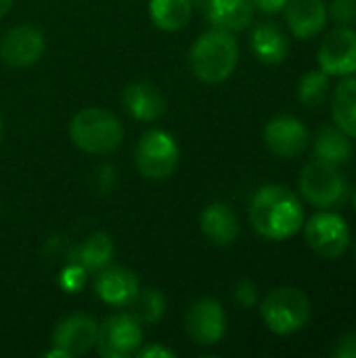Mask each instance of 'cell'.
Returning a JSON list of instances; mask_svg holds the SVG:
<instances>
[{
    "instance_id": "cell-20",
    "label": "cell",
    "mask_w": 356,
    "mask_h": 358,
    "mask_svg": "<svg viewBox=\"0 0 356 358\" xmlns=\"http://www.w3.org/2000/svg\"><path fill=\"white\" fill-rule=\"evenodd\" d=\"M315 157L336 166L348 164L353 157L350 136L336 124H323L315 136Z\"/></svg>"
},
{
    "instance_id": "cell-16",
    "label": "cell",
    "mask_w": 356,
    "mask_h": 358,
    "mask_svg": "<svg viewBox=\"0 0 356 358\" xmlns=\"http://www.w3.org/2000/svg\"><path fill=\"white\" fill-rule=\"evenodd\" d=\"M122 103L128 115L138 122H155L166 113V107H168L164 92L155 84L145 82V80L130 82L124 88Z\"/></svg>"
},
{
    "instance_id": "cell-10",
    "label": "cell",
    "mask_w": 356,
    "mask_h": 358,
    "mask_svg": "<svg viewBox=\"0 0 356 358\" xmlns=\"http://www.w3.org/2000/svg\"><path fill=\"white\" fill-rule=\"evenodd\" d=\"M319 69L329 78H346L356 73V29L336 25L321 42L317 52Z\"/></svg>"
},
{
    "instance_id": "cell-3",
    "label": "cell",
    "mask_w": 356,
    "mask_h": 358,
    "mask_svg": "<svg viewBox=\"0 0 356 358\" xmlns=\"http://www.w3.org/2000/svg\"><path fill=\"white\" fill-rule=\"evenodd\" d=\"M69 136L84 153L109 155L120 149L124 141V126L115 113L103 107H86L71 117Z\"/></svg>"
},
{
    "instance_id": "cell-30",
    "label": "cell",
    "mask_w": 356,
    "mask_h": 358,
    "mask_svg": "<svg viewBox=\"0 0 356 358\" xmlns=\"http://www.w3.org/2000/svg\"><path fill=\"white\" fill-rule=\"evenodd\" d=\"M138 358H174L176 352L164 344H153V346H141L138 352H136Z\"/></svg>"
},
{
    "instance_id": "cell-4",
    "label": "cell",
    "mask_w": 356,
    "mask_h": 358,
    "mask_svg": "<svg viewBox=\"0 0 356 358\" xmlns=\"http://www.w3.org/2000/svg\"><path fill=\"white\" fill-rule=\"evenodd\" d=\"M311 300L298 287H277L266 294L260 304V317L269 331L277 336H294L311 321Z\"/></svg>"
},
{
    "instance_id": "cell-33",
    "label": "cell",
    "mask_w": 356,
    "mask_h": 358,
    "mask_svg": "<svg viewBox=\"0 0 356 358\" xmlns=\"http://www.w3.org/2000/svg\"><path fill=\"white\" fill-rule=\"evenodd\" d=\"M353 206H355V210H356V191L353 193Z\"/></svg>"
},
{
    "instance_id": "cell-12",
    "label": "cell",
    "mask_w": 356,
    "mask_h": 358,
    "mask_svg": "<svg viewBox=\"0 0 356 358\" xmlns=\"http://www.w3.org/2000/svg\"><path fill=\"white\" fill-rule=\"evenodd\" d=\"M262 136H264V145L269 147V151L285 159H294L302 155L311 141V134L304 122L287 113L271 117L264 126Z\"/></svg>"
},
{
    "instance_id": "cell-24",
    "label": "cell",
    "mask_w": 356,
    "mask_h": 358,
    "mask_svg": "<svg viewBox=\"0 0 356 358\" xmlns=\"http://www.w3.org/2000/svg\"><path fill=\"white\" fill-rule=\"evenodd\" d=\"M329 94V76L323 69H311L306 71L298 82V101L308 107L317 109L325 103Z\"/></svg>"
},
{
    "instance_id": "cell-32",
    "label": "cell",
    "mask_w": 356,
    "mask_h": 358,
    "mask_svg": "<svg viewBox=\"0 0 356 358\" xmlns=\"http://www.w3.org/2000/svg\"><path fill=\"white\" fill-rule=\"evenodd\" d=\"M10 4H13V0H0V19L10 10Z\"/></svg>"
},
{
    "instance_id": "cell-25",
    "label": "cell",
    "mask_w": 356,
    "mask_h": 358,
    "mask_svg": "<svg viewBox=\"0 0 356 358\" xmlns=\"http://www.w3.org/2000/svg\"><path fill=\"white\" fill-rule=\"evenodd\" d=\"M130 306L141 325H155L166 315V296L159 289H141Z\"/></svg>"
},
{
    "instance_id": "cell-6",
    "label": "cell",
    "mask_w": 356,
    "mask_h": 358,
    "mask_svg": "<svg viewBox=\"0 0 356 358\" xmlns=\"http://www.w3.org/2000/svg\"><path fill=\"white\" fill-rule=\"evenodd\" d=\"M178 159H180V147L176 138L159 128L147 130L141 136L134 151V162L138 172L151 180L170 178L178 166Z\"/></svg>"
},
{
    "instance_id": "cell-7",
    "label": "cell",
    "mask_w": 356,
    "mask_h": 358,
    "mask_svg": "<svg viewBox=\"0 0 356 358\" xmlns=\"http://www.w3.org/2000/svg\"><path fill=\"white\" fill-rule=\"evenodd\" d=\"M302 229L306 245L321 258L338 260L350 248V227L340 214L332 210L313 214L302 224Z\"/></svg>"
},
{
    "instance_id": "cell-2",
    "label": "cell",
    "mask_w": 356,
    "mask_h": 358,
    "mask_svg": "<svg viewBox=\"0 0 356 358\" xmlns=\"http://www.w3.org/2000/svg\"><path fill=\"white\" fill-rule=\"evenodd\" d=\"M239 63V42L231 31L210 29L201 34L189 52V65L197 80L220 84L229 80Z\"/></svg>"
},
{
    "instance_id": "cell-31",
    "label": "cell",
    "mask_w": 356,
    "mask_h": 358,
    "mask_svg": "<svg viewBox=\"0 0 356 358\" xmlns=\"http://www.w3.org/2000/svg\"><path fill=\"white\" fill-rule=\"evenodd\" d=\"M254 6L266 15H275V13H281L287 4V0H252Z\"/></svg>"
},
{
    "instance_id": "cell-18",
    "label": "cell",
    "mask_w": 356,
    "mask_h": 358,
    "mask_svg": "<svg viewBox=\"0 0 356 358\" xmlns=\"http://www.w3.org/2000/svg\"><path fill=\"white\" fill-rule=\"evenodd\" d=\"M254 57L264 65H279L290 57V38L275 21H262L250 36Z\"/></svg>"
},
{
    "instance_id": "cell-13",
    "label": "cell",
    "mask_w": 356,
    "mask_h": 358,
    "mask_svg": "<svg viewBox=\"0 0 356 358\" xmlns=\"http://www.w3.org/2000/svg\"><path fill=\"white\" fill-rule=\"evenodd\" d=\"M99 323L86 313H73L59 321L52 334V346L61 348L67 357H82L94 348Z\"/></svg>"
},
{
    "instance_id": "cell-23",
    "label": "cell",
    "mask_w": 356,
    "mask_h": 358,
    "mask_svg": "<svg viewBox=\"0 0 356 358\" xmlns=\"http://www.w3.org/2000/svg\"><path fill=\"white\" fill-rule=\"evenodd\" d=\"M193 15L191 0H149V17L162 31H178L187 27Z\"/></svg>"
},
{
    "instance_id": "cell-27",
    "label": "cell",
    "mask_w": 356,
    "mask_h": 358,
    "mask_svg": "<svg viewBox=\"0 0 356 358\" xmlns=\"http://www.w3.org/2000/svg\"><path fill=\"white\" fill-rule=\"evenodd\" d=\"M233 300L243 308L256 306L258 304V287H256V283L250 281V279H241L233 289Z\"/></svg>"
},
{
    "instance_id": "cell-11",
    "label": "cell",
    "mask_w": 356,
    "mask_h": 358,
    "mask_svg": "<svg viewBox=\"0 0 356 358\" xmlns=\"http://www.w3.org/2000/svg\"><path fill=\"white\" fill-rule=\"evenodd\" d=\"M44 50L46 38L42 29L29 23L15 25L0 38V59L15 69L31 67L42 59Z\"/></svg>"
},
{
    "instance_id": "cell-15",
    "label": "cell",
    "mask_w": 356,
    "mask_h": 358,
    "mask_svg": "<svg viewBox=\"0 0 356 358\" xmlns=\"http://www.w3.org/2000/svg\"><path fill=\"white\" fill-rule=\"evenodd\" d=\"M199 229L204 237L216 248H229L241 233L239 218L229 203L214 201L199 214Z\"/></svg>"
},
{
    "instance_id": "cell-19",
    "label": "cell",
    "mask_w": 356,
    "mask_h": 358,
    "mask_svg": "<svg viewBox=\"0 0 356 358\" xmlns=\"http://www.w3.org/2000/svg\"><path fill=\"white\" fill-rule=\"evenodd\" d=\"M204 13L214 29L235 34L252 23L256 6L252 0H208Z\"/></svg>"
},
{
    "instance_id": "cell-35",
    "label": "cell",
    "mask_w": 356,
    "mask_h": 358,
    "mask_svg": "<svg viewBox=\"0 0 356 358\" xmlns=\"http://www.w3.org/2000/svg\"><path fill=\"white\" fill-rule=\"evenodd\" d=\"M355 264H356V241H355Z\"/></svg>"
},
{
    "instance_id": "cell-17",
    "label": "cell",
    "mask_w": 356,
    "mask_h": 358,
    "mask_svg": "<svg viewBox=\"0 0 356 358\" xmlns=\"http://www.w3.org/2000/svg\"><path fill=\"white\" fill-rule=\"evenodd\" d=\"M283 10L287 27L298 40L315 38L325 29L329 19L325 0H287Z\"/></svg>"
},
{
    "instance_id": "cell-1",
    "label": "cell",
    "mask_w": 356,
    "mask_h": 358,
    "mask_svg": "<svg viewBox=\"0 0 356 358\" xmlns=\"http://www.w3.org/2000/svg\"><path fill=\"white\" fill-rule=\"evenodd\" d=\"M250 222L269 241H285L300 233L304 208L300 197L283 185L260 187L250 201Z\"/></svg>"
},
{
    "instance_id": "cell-22",
    "label": "cell",
    "mask_w": 356,
    "mask_h": 358,
    "mask_svg": "<svg viewBox=\"0 0 356 358\" xmlns=\"http://www.w3.org/2000/svg\"><path fill=\"white\" fill-rule=\"evenodd\" d=\"M334 124L348 136H356V73L342 78L332 92Z\"/></svg>"
},
{
    "instance_id": "cell-5",
    "label": "cell",
    "mask_w": 356,
    "mask_h": 358,
    "mask_svg": "<svg viewBox=\"0 0 356 358\" xmlns=\"http://www.w3.org/2000/svg\"><path fill=\"white\" fill-rule=\"evenodd\" d=\"M298 189L302 197L319 210H332L342 206L350 193L348 178L342 174L340 166L317 157L302 168Z\"/></svg>"
},
{
    "instance_id": "cell-9",
    "label": "cell",
    "mask_w": 356,
    "mask_h": 358,
    "mask_svg": "<svg viewBox=\"0 0 356 358\" xmlns=\"http://www.w3.org/2000/svg\"><path fill=\"white\" fill-rule=\"evenodd\" d=\"M185 331L197 346H216L227 334V313L214 298H199L185 315Z\"/></svg>"
},
{
    "instance_id": "cell-21",
    "label": "cell",
    "mask_w": 356,
    "mask_h": 358,
    "mask_svg": "<svg viewBox=\"0 0 356 358\" xmlns=\"http://www.w3.org/2000/svg\"><path fill=\"white\" fill-rule=\"evenodd\" d=\"M113 254H115V245H113V239L99 231V233H92L88 235L76 250V258L73 262H78L86 273H99L103 271L105 266L111 264L113 260Z\"/></svg>"
},
{
    "instance_id": "cell-26",
    "label": "cell",
    "mask_w": 356,
    "mask_h": 358,
    "mask_svg": "<svg viewBox=\"0 0 356 358\" xmlns=\"http://www.w3.org/2000/svg\"><path fill=\"white\" fill-rule=\"evenodd\" d=\"M327 15L340 27H355L356 0H332L327 6Z\"/></svg>"
},
{
    "instance_id": "cell-34",
    "label": "cell",
    "mask_w": 356,
    "mask_h": 358,
    "mask_svg": "<svg viewBox=\"0 0 356 358\" xmlns=\"http://www.w3.org/2000/svg\"><path fill=\"white\" fill-rule=\"evenodd\" d=\"M0 138H2V117H0Z\"/></svg>"
},
{
    "instance_id": "cell-14",
    "label": "cell",
    "mask_w": 356,
    "mask_h": 358,
    "mask_svg": "<svg viewBox=\"0 0 356 358\" xmlns=\"http://www.w3.org/2000/svg\"><path fill=\"white\" fill-rule=\"evenodd\" d=\"M141 292L136 273L126 266H105L97 273L94 294L97 298L113 308H126L134 302Z\"/></svg>"
},
{
    "instance_id": "cell-28",
    "label": "cell",
    "mask_w": 356,
    "mask_h": 358,
    "mask_svg": "<svg viewBox=\"0 0 356 358\" xmlns=\"http://www.w3.org/2000/svg\"><path fill=\"white\" fill-rule=\"evenodd\" d=\"M84 279H86V271H84L78 262L69 264V268H65V271L61 273V285H63L67 292H71V294H76V292L84 285Z\"/></svg>"
},
{
    "instance_id": "cell-29",
    "label": "cell",
    "mask_w": 356,
    "mask_h": 358,
    "mask_svg": "<svg viewBox=\"0 0 356 358\" xmlns=\"http://www.w3.org/2000/svg\"><path fill=\"white\" fill-rule=\"evenodd\" d=\"M334 358H356V331L342 334L332 348Z\"/></svg>"
},
{
    "instance_id": "cell-8",
    "label": "cell",
    "mask_w": 356,
    "mask_h": 358,
    "mask_svg": "<svg viewBox=\"0 0 356 358\" xmlns=\"http://www.w3.org/2000/svg\"><path fill=\"white\" fill-rule=\"evenodd\" d=\"M143 346V325L132 313H118L99 323L94 348L103 358L136 357Z\"/></svg>"
}]
</instances>
